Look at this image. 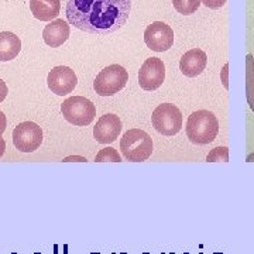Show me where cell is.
<instances>
[{"label":"cell","mask_w":254,"mask_h":254,"mask_svg":"<svg viewBox=\"0 0 254 254\" xmlns=\"http://www.w3.org/2000/svg\"><path fill=\"white\" fill-rule=\"evenodd\" d=\"M131 10V0H68L69 24L85 33L108 36L125 26Z\"/></svg>","instance_id":"obj_1"},{"label":"cell","mask_w":254,"mask_h":254,"mask_svg":"<svg viewBox=\"0 0 254 254\" xmlns=\"http://www.w3.org/2000/svg\"><path fill=\"white\" fill-rule=\"evenodd\" d=\"M219 133V122L209 110L193 112L187 122V136L193 144H209Z\"/></svg>","instance_id":"obj_2"},{"label":"cell","mask_w":254,"mask_h":254,"mask_svg":"<svg viewBox=\"0 0 254 254\" xmlns=\"http://www.w3.org/2000/svg\"><path fill=\"white\" fill-rule=\"evenodd\" d=\"M120 150L126 160L141 163L153 154V138L141 128H130L120 138Z\"/></svg>","instance_id":"obj_3"},{"label":"cell","mask_w":254,"mask_h":254,"mask_svg":"<svg viewBox=\"0 0 254 254\" xmlns=\"http://www.w3.org/2000/svg\"><path fill=\"white\" fill-rule=\"evenodd\" d=\"M128 73L119 64H113L102 69L93 82V89L99 96H113L126 86Z\"/></svg>","instance_id":"obj_4"},{"label":"cell","mask_w":254,"mask_h":254,"mask_svg":"<svg viewBox=\"0 0 254 254\" xmlns=\"http://www.w3.org/2000/svg\"><path fill=\"white\" fill-rule=\"evenodd\" d=\"M61 113L64 119L73 126H88L96 116V108L83 96H72L64 100Z\"/></svg>","instance_id":"obj_5"},{"label":"cell","mask_w":254,"mask_h":254,"mask_svg":"<svg viewBox=\"0 0 254 254\" xmlns=\"http://www.w3.org/2000/svg\"><path fill=\"white\" fill-rule=\"evenodd\" d=\"M153 126L164 136H174L182 127V113L173 103H163L153 112Z\"/></svg>","instance_id":"obj_6"},{"label":"cell","mask_w":254,"mask_h":254,"mask_svg":"<svg viewBox=\"0 0 254 254\" xmlns=\"http://www.w3.org/2000/svg\"><path fill=\"white\" fill-rule=\"evenodd\" d=\"M43 143V130L34 122H23L13 130V144L21 153H34Z\"/></svg>","instance_id":"obj_7"},{"label":"cell","mask_w":254,"mask_h":254,"mask_svg":"<svg viewBox=\"0 0 254 254\" xmlns=\"http://www.w3.org/2000/svg\"><path fill=\"white\" fill-rule=\"evenodd\" d=\"M144 41L150 50L155 53H164L174 44L173 28L163 21H154L145 28Z\"/></svg>","instance_id":"obj_8"},{"label":"cell","mask_w":254,"mask_h":254,"mask_svg":"<svg viewBox=\"0 0 254 254\" xmlns=\"http://www.w3.org/2000/svg\"><path fill=\"white\" fill-rule=\"evenodd\" d=\"M165 79V66L160 58H148L138 71V83L144 91H155Z\"/></svg>","instance_id":"obj_9"},{"label":"cell","mask_w":254,"mask_h":254,"mask_svg":"<svg viewBox=\"0 0 254 254\" xmlns=\"http://www.w3.org/2000/svg\"><path fill=\"white\" fill-rule=\"evenodd\" d=\"M47 83L53 93L58 96H64L75 89L78 78L69 66L61 65V66H55L50 71L47 76Z\"/></svg>","instance_id":"obj_10"},{"label":"cell","mask_w":254,"mask_h":254,"mask_svg":"<svg viewBox=\"0 0 254 254\" xmlns=\"http://www.w3.org/2000/svg\"><path fill=\"white\" fill-rule=\"evenodd\" d=\"M122 131V122L118 115L108 113L96 122L93 127V137L100 144H110L116 141V138Z\"/></svg>","instance_id":"obj_11"},{"label":"cell","mask_w":254,"mask_h":254,"mask_svg":"<svg viewBox=\"0 0 254 254\" xmlns=\"http://www.w3.org/2000/svg\"><path fill=\"white\" fill-rule=\"evenodd\" d=\"M206 64H208L206 54L199 48H193L182 55L181 61H180V68L185 76L195 78L203 72V69L206 68Z\"/></svg>","instance_id":"obj_12"},{"label":"cell","mask_w":254,"mask_h":254,"mask_svg":"<svg viewBox=\"0 0 254 254\" xmlns=\"http://www.w3.org/2000/svg\"><path fill=\"white\" fill-rule=\"evenodd\" d=\"M69 37V26L63 18H55L50 24H47L43 31V38L47 46L51 48L61 47Z\"/></svg>","instance_id":"obj_13"},{"label":"cell","mask_w":254,"mask_h":254,"mask_svg":"<svg viewBox=\"0 0 254 254\" xmlns=\"http://www.w3.org/2000/svg\"><path fill=\"white\" fill-rule=\"evenodd\" d=\"M30 10L40 21H51L57 18L61 10L60 0H30Z\"/></svg>","instance_id":"obj_14"},{"label":"cell","mask_w":254,"mask_h":254,"mask_svg":"<svg viewBox=\"0 0 254 254\" xmlns=\"http://www.w3.org/2000/svg\"><path fill=\"white\" fill-rule=\"evenodd\" d=\"M21 50V41L10 31L0 33V61L14 60Z\"/></svg>","instance_id":"obj_15"},{"label":"cell","mask_w":254,"mask_h":254,"mask_svg":"<svg viewBox=\"0 0 254 254\" xmlns=\"http://www.w3.org/2000/svg\"><path fill=\"white\" fill-rule=\"evenodd\" d=\"M246 96L250 105V109L254 112V61L252 55H247V73H246Z\"/></svg>","instance_id":"obj_16"},{"label":"cell","mask_w":254,"mask_h":254,"mask_svg":"<svg viewBox=\"0 0 254 254\" xmlns=\"http://www.w3.org/2000/svg\"><path fill=\"white\" fill-rule=\"evenodd\" d=\"M175 10L181 14H193L199 9L200 0H173Z\"/></svg>","instance_id":"obj_17"},{"label":"cell","mask_w":254,"mask_h":254,"mask_svg":"<svg viewBox=\"0 0 254 254\" xmlns=\"http://www.w3.org/2000/svg\"><path fill=\"white\" fill-rule=\"evenodd\" d=\"M95 161H96V163H103V161L120 163V161H122V157L119 155V153L113 148V147H106V148H102L99 153L96 154Z\"/></svg>","instance_id":"obj_18"},{"label":"cell","mask_w":254,"mask_h":254,"mask_svg":"<svg viewBox=\"0 0 254 254\" xmlns=\"http://www.w3.org/2000/svg\"><path fill=\"white\" fill-rule=\"evenodd\" d=\"M208 163H215V161H229V148L227 147H216L213 148L206 157Z\"/></svg>","instance_id":"obj_19"},{"label":"cell","mask_w":254,"mask_h":254,"mask_svg":"<svg viewBox=\"0 0 254 254\" xmlns=\"http://www.w3.org/2000/svg\"><path fill=\"white\" fill-rule=\"evenodd\" d=\"M200 1L209 9H220L226 3V0H200Z\"/></svg>","instance_id":"obj_20"},{"label":"cell","mask_w":254,"mask_h":254,"mask_svg":"<svg viewBox=\"0 0 254 254\" xmlns=\"http://www.w3.org/2000/svg\"><path fill=\"white\" fill-rule=\"evenodd\" d=\"M7 93H9V89H7V85H6V82L3 81V79H0V103L6 99Z\"/></svg>","instance_id":"obj_21"},{"label":"cell","mask_w":254,"mask_h":254,"mask_svg":"<svg viewBox=\"0 0 254 254\" xmlns=\"http://www.w3.org/2000/svg\"><path fill=\"white\" fill-rule=\"evenodd\" d=\"M6 127H7V119L6 115L0 110V136L6 131Z\"/></svg>","instance_id":"obj_22"},{"label":"cell","mask_w":254,"mask_h":254,"mask_svg":"<svg viewBox=\"0 0 254 254\" xmlns=\"http://www.w3.org/2000/svg\"><path fill=\"white\" fill-rule=\"evenodd\" d=\"M4 151H6V140H4L3 137L0 136V158L3 157Z\"/></svg>","instance_id":"obj_23"},{"label":"cell","mask_w":254,"mask_h":254,"mask_svg":"<svg viewBox=\"0 0 254 254\" xmlns=\"http://www.w3.org/2000/svg\"><path fill=\"white\" fill-rule=\"evenodd\" d=\"M247 161H249V163H252V161H254V154L247 155Z\"/></svg>","instance_id":"obj_24"},{"label":"cell","mask_w":254,"mask_h":254,"mask_svg":"<svg viewBox=\"0 0 254 254\" xmlns=\"http://www.w3.org/2000/svg\"><path fill=\"white\" fill-rule=\"evenodd\" d=\"M10 254H17V253H10Z\"/></svg>","instance_id":"obj_25"},{"label":"cell","mask_w":254,"mask_h":254,"mask_svg":"<svg viewBox=\"0 0 254 254\" xmlns=\"http://www.w3.org/2000/svg\"><path fill=\"white\" fill-rule=\"evenodd\" d=\"M34 254H41V253H34Z\"/></svg>","instance_id":"obj_26"},{"label":"cell","mask_w":254,"mask_h":254,"mask_svg":"<svg viewBox=\"0 0 254 254\" xmlns=\"http://www.w3.org/2000/svg\"><path fill=\"white\" fill-rule=\"evenodd\" d=\"M144 254H148V253H144Z\"/></svg>","instance_id":"obj_27"}]
</instances>
